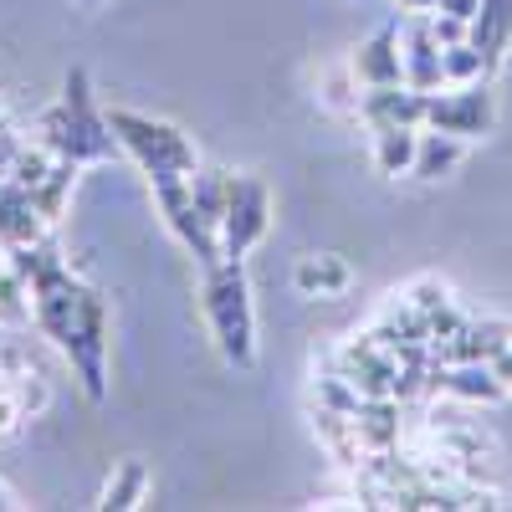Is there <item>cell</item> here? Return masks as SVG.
<instances>
[{
  "label": "cell",
  "mask_w": 512,
  "mask_h": 512,
  "mask_svg": "<svg viewBox=\"0 0 512 512\" xmlns=\"http://www.w3.org/2000/svg\"><path fill=\"white\" fill-rule=\"evenodd\" d=\"M41 144H47L57 159H72V164H88V159H108L113 154V128H108V113H98L93 103V82L82 67L67 72L62 82V103L47 108L41 118Z\"/></svg>",
  "instance_id": "cell-1"
},
{
  "label": "cell",
  "mask_w": 512,
  "mask_h": 512,
  "mask_svg": "<svg viewBox=\"0 0 512 512\" xmlns=\"http://www.w3.org/2000/svg\"><path fill=\"white\" fill-rule=\"evenodd\" d=\"M205 323L216 349L226 354V364L251 369L256 364V313H251V287H246V267L221 256L216 267H205Z\"/></svg>",
  "instance_id": "cell-2"
},
{
  "label": "cell",
  "mask_w": 512,
  "mask_h": 512,
  "mask_svg": "<svg viewBox=\"0 0 512 512\" xmlns=\"http://www.w3.org/2000/svg\"><path fill=\"white\" fill-rule=\"evenodd\" d=\"M108 128H113L118 149H128L139 159L149 185H159V180H190L200 169L190 139L180 134L175 123H164V118H149V113H134V108H108Z\"/></svg>",
  "instance_id": "cell-3"
},
{
  "label": "cell",
  "mask_w": 512,
  "mask_h": 512,
  "mask_svg": "<svg viewBox=\"0 0 512 512\" xmlns=\"http://www.w3.org/2000/svg\"><path fill=\"white\" fill-rule=\"evenodd\" d=\"M57 349L72 359L88 400H103L108 395V369H103V359H108V308H103V297L93 287H88V303H82V318L72 323V333Z\"/></svg>",
  "instance_id": "cell-4"
},
{
  "label": "cell",
  "mask_w": 512,
  "mask_h": 512,
  "mask_svg": "<svg viewBox=\"0 0 512 512\" xmlns=\"http://www.w3.org/2000/svg\"><path fill=\"white\" fill-rule=\"evenodd\" d=\"M154 200H159V210H164V226L195 251V262H200V267H216L221 256H226V251H221V226L205 221V210H200L195 195H190V180H159V185H154Z\"/></svg>",
  "instance_id": "cell-5"
},
{
  "label": "cell",
  "mask_w": 512,
  "mask_h": 512,
  "mask_svg": "<svg viewBox=\"0 0 512 512\" xmlns=\"http://www.w3.org/2000/svg\"><path fill=\"white\" fill-rule=\"evenodd\" d=\"M272 226V195L262 180L251 175H231V200H226V221H221V251L231 256V262H241V256L267 236Z\"/></svg>",
  "instance_id": "cell-6"
},
{
  "label": "cell",
  "mask_w": 512,
  "mask_h": 512,
  "mask_svg": "<svg viewBox=\"0 0 512 512\" xmlns=\"http://www.w3.org/2000/svg\"><path fill=\"white\" fill-rule=\"evenodd\" d=\"M425 128H441L456 139H477L492 128V93L482 82H466L456 93H431L425 98Z\"/></svg>",
  "instance_id": "cell-7"
},
{
  "label": "cell",
  "mask_w": 512,
  "mask_h": 512,
  "mask_svg": "<svg viewBox=\"0 0 512 512\" xmlns=\"http://www.w3.org/2000/svg\"><path fill=\"white\" fill-rule=\"evenodd\" d=\"M400 47H405V82L415 93H436V88H446V47L436 41V31H431V16L425 11H415L410 21H400Z\"/></svg>",
  "instance_id": "cell-8"
},
{
  "label": "cell",
  "mask_w": 512,
  "mask_h": 512,
  "mask_svg": "<svg viewBox=\"0 0 512 512\" xmlns=\"http://www.w3.org/2000/svg\"><path fill=\"white\" fill-rule=\"evenodd\" d=\"M359 88H390V82H405V47H400V21L395 26H379L364 47L349 62Z\"/></svg>",
  "instance_id": "cell-9"
},
{
  "label": "cell",
  "mask_w": 512,
  "mask_h": 512,
  "mask_svg": "<svg viewBox=\"0 0 512 512\" xmlns=\"http://www.w3.org/2000/svg\"><path fill=\"white\" fill-rule=\"evenodd\" d=\"M425 98L431 93H415L410 82H390V88H364L359 93V113L369 118V128H384V123L425 128Z\"/></svg>",
  "instance_id": "cell-10"
},
{
  "label": "cell",
  "mask_w": 512,
  "mask_h": 512,
  "mask_svg": "<svg viewBox=\"0 0 512 512\" xmlns=\"http://www.w3.org/2000/svg\"><path fill=\"white\" fill-rule=\"evenodd\" d=\"M41 226H47V216L36 210V195L0 175V241H6V251L41 241Z\"/></svg>",
  "instance_id": "cell-11"
},
{
  "label": "cell",
  "mask_w": 512,
  "mask_h": 512,
  "mask_svg": "<svg viewBox=\"0 0 512 512\" xmlns=\"http://www.w3.org/2000/svg\"><path fill=\"white\" fill-rule=\"evenodd\" d=\"M292 282L303 297H344L354 287V267L344 262V256H333V251H313L303 256V262L292 267Z\"/></svg>",
  "instance_id": "cell-12"
},
{
  "label": "cell",
  "mask_w": 512,
  "mask_h": 512,
  "mask_svg": "<svg viewBox=\"0 0 512 512\" xmlns=\"http://www.w3.org/2000/svg\"><path fill=\"white\" fill-rule=\"evenodd\" d=\"M415 149H420V128H410V123L374 128V164H379V175H410V169H415Z\"/></svg>",
  "instance_id": "cell-13"
},
{
  "label": "cell",
  "mask_w": 512,
  "mask_h": 512,
  "mask_svg": "<svg viewBox=\"0 0 512 512\" xmlns=\"http://www.w3.org/2000/svg\"><path fill=\"white\" fill-rule=\"evenodd\" d=\"M461 144H466V139L441 134V128H420V149H415V169H410V175H415V180H441V175H451V169L461 164Z\"/></svg>",
  "instance_id": "cell-14"
},
{
  "label": "cell",
  "mask_w": 512,
  "mask_h": 512,
  "mask_svg": "<svg viewBox=\"0 0 512 512\" xmlns=\"http://www.w3.org/2000/svg\"><path fill=\"white\" fill-rule=\"evenodd\" d=\"M482 47V57L497 67L502 52H507V36H512V0H482V11L472 21V31H466Z\"/></svg>",
  "instance_id": "cell-15"
},
{
  "label": "cell",
  "mask_w": 512,
  "mask_h": 512,
  "mask_svg": "<svg viewBox=\"0 0 512 512\" xmlns=\"http://www.w3.org/2000/svg\"><path fill=\"white\" fill-rule=\"evenodd\" d=\"M144 492H149V466H144L139 456H128L118 472L108 477L98 507H108V512H128V507H139V502H144Z\"/></svg>",
  "instance_id": "cell-16"
},
{
  "label": "cell",
  "mask_w": 512,
  "mask_h": 512,
  "mask_svg": "<svg viewBox=\"0 0 512 512\" xmlns=\"http://www.w3.org/2000/svg\"><path fill=\"white\" fill-rule=\"evenodd\" d=\"M446 82H451V88H466V82H482L487 72H492V62L482 57V47H477V41L472 36H466V41H456V47H446Z\"/></svg>",
  "instance_id": "cell-17"
},
{
  "label": "cell",
  "mask_w": 512,
  "mask_h": 512,
  "mask_svg": "<svg viewBox=\"0 0 512 512\" xmlns=\"http://www.w3.org/2000/svg\"><path fill=\"white\" fill-rule=\"evenodd\" d=\"M31 410H26V400H21V390L11 395V390H0V441L6 436H16V425L26 420Z\"/></svg>",
  "instance_id": "cell-18"
},
{
  "label": "cell",
  "mask_w": 512,
  "mask_h": 512,
  "mask_svg": "<svg viewBox=\"0 0 512 512\" xmlns=\"http://www.w3.org/2000/svg\"><path fill=\"white\" fill-rule=\"evenodd\" d=\"M431 31H436V41L441 47H456V41H466V21H456V16H446V11H431Z\"/></svg>",
  "instance_id": "cell-19"
},
{
  "label": "cell",
  "mask_w": 512,
  "mask_h": 512,
  "mask_svg": "<svg viewBox=\"0 0 512 512\" xmlns=\"http://www.w3.org/2000/svg\"><path fill=\"white\" fill-rule=\"evenodd\" d=\"M436 11H446V16H456V21L472 26V21H477V11H482V0H441Z\"/></svg>",
  "instance_id": "cell-20"
},
{
  "label": "cell",
  "mask_w": 512,
  "mask_h": 512,
  "mask_svg": "<svg viewBox=\"0 0 512 512\" xmlns=\"http://www.w3.org/2000/svg\"><path fill=\"white\" fill-rule=\"evenodd\" d=\"M492 369L502 374V384H512V338H507V349H502V354L492 359Z\"/></svg>",
  "instance_id": "cell-21"
},
{
  "label": "cell",
  "mask_w": 512,
  "mask_h": 512,
  "mask_svg": "<svg viewBox=\"0 0 512 512\" xmlns=\"http://www.w3.org/2000/svg\"><path fill=\"white\" fill-rule=\"evenodd\" d=\"M400 6H405V11H436L441 0H400Z\"/></svg>",
  "instance_id": "cell-22"
},
{
  "label": "cell",
  "mask_w": 512,
  "mask_h": 512,
  "mask_svg": "<svg viewBox=\"0 0 512 512\" xmlns=\"http://www.w3.org/2000/svg\"><path fill=\"white\" fill-rule=\"evenodd\" d=\"M6 507H16V497H11L6 487H0V512H6Z\"/></svg>",
  "instance_id": "cell-23"
},
{
  "label": "cell",
  "mask_w": 512,
  "mask_h": 512,
  "mask_svg": "<svg viewBox=\"0 0 512 512\" xmlns=\"http://www.w3.org/2000/svg\"><path fill=\"white\" fill-rule=\"evenodd\" d=\"M0 272H6V241H0Z\"/></svg>",
  "instance_id": "cell-24"
}]
</instances>
